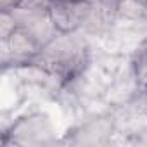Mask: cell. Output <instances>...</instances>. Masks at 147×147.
I'll return each mask as SVG.
<instances>
[{"mask_svg": "<svg viewBox=\"0 0 147 147\" xmlns=\"http://www.w3.org/2000/svg\"><path fill=\"white\" fill-rule=\"evenodd\" d=\"M55 142V128L50 116L43 111H30L9 128H4V145H49Z\"/></svg>", "mask_w": 147, "mask_h": 147, "instance_id": "obj_2", "label": "cell"}, {"mask_svg": "<svg viewBox=\"0 0 147 147\" xmlns=\"http://www.w3.org/2000/svg\"><path fill=\"white\" fill-rule=\"evenodd\" d=\"M92 61L94 57L88 35H85L83 31H59L50 42L42 47L40 54L31 64L47 71L64 87L76 80L92 64Z\"/></svg>", "mask_w": 147, "mask_h": 147, "instance_id": "obj_1", "label": "cell"}, {"mask_svg": "<svg viewBox=\"0 0 147 147\" xmlns=\"http://www.w3.org/2000/svg\"><path fill=\"white\" fill-rule=\"evenodd\" d=\"M40 50V42L19 26H16L5 36H0V61L4 71L31 64Z\"/></svg>", "mask_w": 147, "mask_h": 147, "instance_id": "obj_3", "label": "cell"}, {"mask_svg": "<svg viewBox=\"0 0 147 147\" xmlns=\"http://www.w3.org/2000/svg\"><path fill=\"white\" fill-rule=\"evenodd\" d=\"M21 2H23V0H0V12H2V11H12Z\"/></svg>", "mask_w": 147, "mask_h": 147, "instance_id": "obj_6", "label": "cell"}, {"mask_svg": "<svg viewBox=\"0 0 147 147\" xmlns=\"http://www.w3.org/2000/svg\"><path fill=\"white\" fill-rule=\"evenodd\" d=\"M131 71L138 80V85L144 94H147V40L140 43V47L135 50V55L130 62Z\"/></svg>", "mask_w": 147, "mask_h": 147, "instance_id": "obj_5", "label": "cell"}, {"mask_svg": "<svg viewBox=\"0 0 147 147\" xmlns=\"http://www.w3.org/2000/svg\"><path fill=\"white\" fill-rule=\"evenodd\" d=\"M116 118L113 114H99L94 118H88L87 121H82L75 130H73L71 144H106L109 137L116 131Z\"/></svg>", "mask_w": 147, "mask_h": 147, "instance_id": "obj_4", "label": "cell"}]
</instances>
